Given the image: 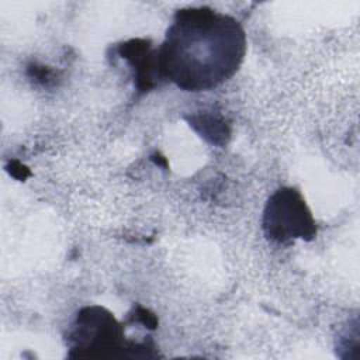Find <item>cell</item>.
I'll list each match as a JSON object with an SVG mask.
<instances>
[{
  "label": "cell",
  "instance_id": "obj_1",
  "mask_svg": "<svg viewBox=\"0 0 360 360\" xmlns=\"http://www.w3.org/2000/svg\"><path fill=\"white\" fill-rule=\"evenodd\" d=\"M245 53L246 34L236 18L205 6L184 7L158 49V68L179 89L205 91L231 79Z\"/></svg>",
  "mask_w": 360,
  "mask_h": 360
},
{
  "label": "cell",
  "instance_id": "obj_2",
  "mask_svg": "<svg viewBox=\"0 0 360 360\" xmlns=\"http://www.w3.org/2000/svg\"><path fill=\"white\" fill-rule=\"evenodd\" d=\"M124 328L105 308L89 305L82 308L66 336L69 357H115L125 347Z\"/></svg>",
  "mask_w": 360,
  "mask_h": 360
},
{
  "label": "cell",
  "instance_id": "obj_3",
  "mask_svg": "<svg viewBox=\"0 0 360 360\" xmlns=\"http://www.w3.org/2000/svg\"><path fill=\"white\" fill-rule=\"evenodd\" d=\"M262 225L264 235L278 243L311 240L316 235L315 219L301 193L292 187H281L269 197Z\"/></svg>",
  "mask_w": 360,
  "mask_h": 360
},
{
  "label": "cell",
  "instance_id": "obj_4",
  "mask_svg": "<svg viewBox=\"0 0 360 360\" xmlns=\"http://www.w3.org/2000/svg\"><path fill=\"white\" fill-rule=\"evenodd\" d=\"M120 53L134 66L136 86L141 90H149L156 84L155 79H162L158 68V51L152 52L145 39H132L122 44Z\"/></svg>",
  "mask_w": 360,
  "mask_h": 360
}]
</instances>
